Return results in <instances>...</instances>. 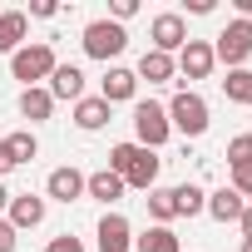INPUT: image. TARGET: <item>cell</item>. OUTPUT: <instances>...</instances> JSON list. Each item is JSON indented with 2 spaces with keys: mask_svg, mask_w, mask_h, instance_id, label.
Masks as SVG:
<instances>
[{
  "mask_svg": "<svg viewBox=\"0 0 252 252\" xmlns=\"http://www.w3.org/2000/svg\"><path fill=\"white\" fill-rule=\"evenodd\" d=\"M109 168L124 178V188H158V168H163V158L154 154V149H144V144H114L109 149Z\"/></svg>",
  "mask_w": 252,
  "mask_h": 252,
  "instance_id": "1",
  "label": "cell"
},
{
  "mask_svg": "<svg viewBox=\"0 0 252 252\" xmlns=\"http://www.w3.org/2000/svg\"><path fill=\"white\" fill-rule=\"evenodd\" d=\"M163 109H168L173 134H183V139H203V134H208V124H213V109H208V99H203L198 89H178Z\"/></svg>",
  "mask_w": 252,
  "mask_h": 252,
  "instance_id": "2",
  "label": "cell"
},
{
  "mask_svg": "<svg viewBox=\"0 0 252 252\" xmlns=\"http://www.w3.org/2000/svg\"><path fill=\"white\" fill-rule=\"evenodd\" d=\"M134 144H144V149H163L168 139H173V124H168V109L163 104H154V99H134Z\"/></svg>",
  "mask_w": 252,
  "mask_h": 252,
  "instance_id": "3",
  "label": "cell"
},
{
  "mask_svg": "<svg viewBox=\"0 0 252 252\" xmlns=\"http://www.w3.org/2000/svg\"><path fill=\"white\" fill-rule=\"evenodd\" d=\"M55 64H60V60H55V50H50L45 40H35V45H20V50L10 55V74H15L25 89H35L40 79H50V74H55Z\"/></svg>",
  "mask_w": 252,
  "mask_h": 252,
  "instance_id": "4",
  "label": "cell"
},
{
  "mask_svg": "<svg viewBox=\"0 0 252 252\" xmlns=\"http://www.w3.org/2000/svg\"><path fill=\"white\" fill-rule=\"evenodd\" d=\"M213 60H222L227 69H247L252 60V20H227L213 40Z\"/></svg>",
  "mask_w": 252,
  "mask_h": 252,
  "instance_id": "5",
  "label": "cell"
},
{
  "mask_svg": "<svg viewBox=\"0 0 252 252\" xmlns=\"http://www.w3.org/2000/svg\"><path fill=\"white\" fill-rule=\"evenodd\" d=\"M79 40H84V55H89V60H104V64H109V60L124 55V45H129V30L114 25V20L104 15V20H89Z\"/></svg>",
  "mask_w": 252,
  "mask_h": 252,
  "instance_id": "6",
  "label": "cell"
},
{
  "mask_svg": "<svg viewBox=\"0 0 252 252\" xmlns=\"http://www.w3.org/2000/svg\"><path fill=\"white\" fill-rule=\"evenodd\" d=\"M149 40H154L158 55H178V50L188 45V25H183V15H178V10L154 15V20H149Z\"/></svg>",
  "mask_w": 252,
  "mask_h": 252,
  "instance_id": "7",
  "label": "cell"
},
{
  "mask_svg": "<svg viewBox=\"0 0 252 252\" xmlns=\"http://www.w3.org/2000/svg\"><path fill=\"white\" fill-rule=\"evenodd\" d=\"M173 64H178L183 84H188V79H208L213 64H218V60H213V40H193V35H188V45L173 55Z\"/></svg>",
  "mask_w": 252,
  "mask_h": 252,
  "instance_id": "8",
  "label": "cell"
},
{
  "mask_svg": "<svg viewBox=\"0 0 252 252\" xmlns=\"http://www.w3.org/2000/svg\"><path fill=\"white\" fill-rule=\"evenodd\" d=\"M84 198V173L74 168V163H64V168H50V178H45V203H79Z\"/></svg>",
  "mask_w": 252,
  "mask_h": 252,
  "instance_id": "9",
  "label": "cell"
},
{
  "mask_svg": "<svg viewBox=\"0 0 252 252\" xmlns=\"http://www.w3.org/2000/svg\"><path fill=\"white\" fill-rule=\"evenodd\" d=\"M134 94H139V79H134V69H124V64H109L104 69V79H99V99L114 109V104H134Z\"/></svg>",
  "mask_w": 252,
  "mask_h": 252,
  "instance_id": "10",
  "label": "cell"
},
{
  "mask_svg": "<svg viewBox=\"0 0 252 252\" xmlns=\"http://www.w3.org/2000/svg\"><path fill=\"white\" fill-rule=\"evenodd\" d=\"M45 213H50V203H45L40 193H15L10 208H5V222H10L15 232H25V227H40Z\"/></svg>",
  "mask_w": 252,
  "mask_h": 252,
  "instance_id": "11",
  "label": "cell"
},
{
  "mask_svg": "<svg viewBox=\"0 0 252 252\" xmlns=\"http://www.w3.org/2000/svg\"><path fill=\"white\" fill-rule=\"evenodd\" d=\"M94 237H99V252H134V227L124 213H104Z\"/></svg>",
  "mask_w": 252,
  "mask_h": 252,
  "instance_id": "12",
  "label": "cell"
},
{
  "mask_svg": "<svg viewBox=\"0 0 252 252\" xmlns=\"http://www.w3.org/2000/svg\"><path fill=\"white\" fill-rule=\"evenodd\" d=\"M50 99H69V104H79L84 99V69L79 64H55V74H50Z\"/></svg>",
  "mask_w": 252,
  "mask_h": 252,
  "instance_id": "13",
  "label": "cell"
},
{
  "mask_svg": "<svg viewBox=\"0 0 252 252\" xmlns=\"http://www.w3.org/2000/svg\"><path fill=\"white\" fill-rule=\"evenodd\" d=\"M109 119H114V109H109L99 94H84V99L74 104V129H79V134H99Z\"/></svg>",
  "mask_w": 252,
  "mask_h": 252,
  "instance_id": "14",
  "label": "cell"
},
{
  "mask_svg": "<svg viewBox=\"0 0 252 252\" xmlns=\"http://www.w3.org/2000/svg\"><path fill=\"white\" fill-rule=\"evenodd\" d=\"M84 198H94V203H119L124 198V178L114 173V168H99V173H84Z\"/></svg>",
  "mask_w": 252,
  "mask_h": 252,
  "instance_id": "15",
  "label": "cell"
},
{
  "mask_svg": "<svg viewBox=\"0 0 252 252\" xmlns=\"http://www.w3.org/2000/svg\"><path fill=\"white\" fill-rule=\"evenodd\" d=\"M30 35V15L25 10H0V55H15Z\"/></svg>",
  "mask_w": 252,
  "mask_h": 252,
  "instance_id": "16",
  "label": "cell"
},
{
  "mask_svg": "<svg viewBox=\"0 0 252 252\" xmlns=\"http://www.w3.org/2000/svg\"><path fill=\"white\" fill-rule=\"evenodd\" d=\"M134 79H149V84H168V79H178V64H173V55H158V50H144V60H139Z\"/></svg>",
  "mask_w": 252,
  "mask_h": 252,
  "instance_id": "17",
  "label": "cell"
},
{
  "mask_svg": "<svg viewBox=\"0 0 252 252\" xmlns=\"http://www.w3.org/2000/svg\"><path fill=\"white\" fill-rule=\"evenodd\" d=\"M55 114V99H50V89L45 84H35V89H20V119H30V124H45Z\"/></svg>",
  "mask_w": 252,
  "mask_h": 252,
  "instance_id": "18",
  "label": "cell"
},
{
  "mask_svg": "<svg viewBox=\"0 0 252 252\" xmlns=\"http://www.w3.org/2000/svg\"><path fill=\"white\" fill-rule=\"evenodd\" d=\"M242 208H247V203H242L232 188H218V193H208V208H203V213H208V218H218V222H237V218H242Z\"/></svg>",
  "mask_w": 252,
  "mask_h": 252,
  "instance_id": "19",
  "label": "cell"
},
{
  "mask_svg": "<svg viewBox=\"0 0 252 252\" xmlns=\"http://www.w3.org/2000/svg\"><path fill=\"white\" fill-rule=\"evenodd\" d=\"M149 218H154V227H173V218H178V208H173V188H149Z\"/></svg>",
  "mask_w": 252,
  "mask_h": 252,
  "instance_id": "20",
  "label": "cell"
},
{
  "mask_svg": "<svg viewBox=\"0 0 252 252\" xmlns=\"http://www.w3.org/2000/svg\"><path fill=\"white\" fill-rule=\"evenodd\" d=\"M134 252H183L173 227H149L144 237H134Z\"/></svg>",
  "mask_w": 252,
  "mask_h": 252,
  "instance_id": "21",
  "label": "cell"
},
{
  "mask_svg": "<svg viewBox=\"0 0 252 252\" xmlns=\"http://www.w3.org/2000/svg\"><path fill=\"white\" fill-rule=\"evenodd\" d=\"M173 208H178V218H198V213L208 208V193H203L198 183H178V188H173Z\"/></svg>",
  "mask_w": 252,
  "mask_h": 252,
  "instance_id": "22",
  "label": "cell"
},
{
  "mask_svg": "<svg viewBox=\"0 0 252 252\" xmlns=\"http://www.w3.org/2000/svg\"><path fill=\"white\" fill-rule=\"evenodd\" d=\"M222 94H227V104H247L252 109V69H227Z\"/></svg>",
  "mask_w": 252,
  "mask_h": 252,
  "instance_id": "23",
  "label": "cell"
},
{
  "mask_svg": "<svg viewBox=\"0 0 252 252\" xmlns=\"http://www.w3.org/2000/svg\"><path fill=\"white\" fill-rule=\"evenodd\" d=\"M5 149H10L15 163H30V158L40 154V139H35L30 129H15V134H5Z\"/></svg>",
  "mask_w": 252,
  "mask_h": 252,
  "instance_id": "24",
  "label": "cell"
},
{
  "mask_svg": "<svg viewBox=\"0 0 252 252\" xmlns=\"http://www.w3.org/2000/svg\"><path fill=\"white\" fill-rule=\"evenodd\" d=\"M242 163H252V134L227 139V168H242Z\"/></svg>",
  "mask_w": 252,
  "mask_h": 252,
  "instance_id": "25",
  "label": "cell"
},
{
  "mask_svg": "<svg viewBox=\"0 0 252 252\" xmlns=\"http://www.w3.org/2000/svg\"><path fill=\"white\" fill-rule=\"evenodd\" d=\"M227 188H232V193H237V198L247 203V198H252V163H242V168H232V183H227Z\"/></svg>",
  "mask_w": 252,
  "mask_h": 252,
  "instance_id": "26",
  "label": "cell"
},
{
  "mask_svg": "<svg viewBox=\"0 0 252 252\" xmlns=\"http://www.w3.org/2000/svg\"><path fill=\"white\" fill-rule=\"evenodd\" d=\"M134 15H139V0H114V5H109V20H114V25L134 20Z\"/></svg>",
  "mask_w": 252,
  "mask_h": 252,
  "instance_id": "27",
  "label": "cell"
},
{
  "mask_svg": "<svg viewBox=\"0 0 252 252\" xmlns=\"http://www.w3.org/2000/svg\"><path fill=\"white\" fill-rule=\"evenodd\" d=\"M45 252H84V242L74 237V232H60V237H50V247Z\"/></svg>",
  "mask_w": 252,
  "mask_h": 252,
  "instance_id": "28",
  "label": "cell"
},
{
  "mask_svg": "<svg viewBox=\"0 0 252 252\" xmlns=\"http://www.w3.org/2000/svg\"><path fill=\"white\" fill-rule=\"evenodd\" d=\"M15 237H20V232H15L5 218H0V252H15Z\"/></svg>",
  "mask_w": 252,
  "mask_h": 252,
  "instance_id": "29",
  "label": "cell"
},
{
  "mask_svg": "<svg viewBox=\"0 0 252 252\" xmlns=\"http://www.w3.org/2000/svg\"><path fill=\"white\" fill-rule=\"evenodd\" d=\"M30 15H40V20H55V15H60V5H55V0H35V5H30Z\"/></svg>",
  "mask_w": 252,
  "mask_h": 252,
  "instance_id": "30",
  "label": "cell"
},
{
  "mask_svg": "<svg viewBox=\"0 0 252 252\" xmlns=\"http://www.w3.org/2000/svg\"><path fill=\"white\" fill-rule=\"evenodd\" d=\"M15 168H20V163L10 158V149H5V139H0V178H5V173H15Z\"/></svg>",
  "mask_w": 252,
  "mask_h": 252,
  "instance_id": "31",
  "label": "cell"
},
{
  "mask_svg": "<svg viewBox=\"0 0 252 252\" xmlns=\"http://www.w3.org/2000/svg\"><path fill=\"white\" fill-rule=\"evenodd\" d=\"M188 15H213V0H183Z\"/></svg>",
  "mask_w": 252,
  "mask_h": 252,
  "instance_id": "32",
  "label": "cell"
},
{
  "mask_svg": "<svg viewBox=\"0 0 252 252\" xmlns=\"http://www.w3.org/2000/svg\"><path fill=\"white\" fill-rule=\"evenodd\" d=\"M237 227H242V237H252V203L242 208V218H237Z\"/></svg>",
  "mask_w": 252,
  "mask_h": 252,
  "instance_id": "33",
  "label": "cell"
},
{
  "mask_svg": "<svg viewBox=\"0 0 252 252\" xmlns=\"http://www.w3.org/2000/svg\"><path fill=\"white\" fill-rule=\"evenodd\" d=\"M10 198H15V193L5 188V178H0V218H5V208H10Z\"/></svg>",
  "mask_w": 252,
  "mask_h": 252,
  "instance_id": "34",
  "label": "cell"
},
{
  "mask_svg": "<svg viewBox=\"0 0 252 252\" xmlns=\"http://www.w3.org/2000/svg\"><path fill=\"white\" fill-rule=\"evenodd\" d=\"M237 20H252V0H237Z\"/></svg>",
  "mask_w": 252,
  "mask_h": 252,
  "instance_id": "35",
  "label": "cell"
},
{
  "mask_svg": "<svg viewBox=\"0 0 252 252\" xmlns=\"http://www.w3.org/2000/svg\"><path fill=\"white\" fill-rule=\"evenodd\" d=\"M237 252H252V237H242V247H237Z\"/></svg>",
  "mask_w": 252,
  "mask_h": 252,
  "instance_id": "36",
  "label": "cell"
}]
</instances>
